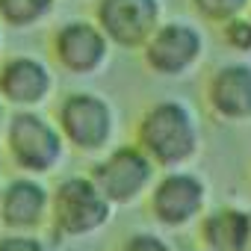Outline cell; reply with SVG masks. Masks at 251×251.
I'll use <instances>...</instances> for the list:
<instances>
[{
  "label": "cell",
  "instance_id": "cell-17",
  "mask_svg": "<svg viewBox=\"0 0 251 251\" xmlns=\"http://www.w3.org/2000/svg\"><path fill=\"white\" fill-rule=\"evenodd\" d=\"M118 251H175V245L166 236H160V233L139 230V233H130L127 239H124Z\"/></svg>",
  "mask_w": 251,
  "mask_h": 251
},
{
  "label": "cell",
  "instance_id": "cell-14",
  "mask_svg": "<svg viewBox=\"0 0 251 251\" xmlns=\"http://www.w3.org/2000/svg\"><path fill=\"white\" fill-rule=\"evenodd\" d=\"M56 0H0V21L15 30L42 24L53 12Z\"/></svg>",
  "mask_w": 251,
  "mask_h": 251
},
{
  "label": "cell",
  "instance_id": "cell-12",
  "mask_svg": "<svg viewBox=\"0 0 251 251\" xmlns=\"http://www.w3.org/2000/svg\"><path fill=\"white\" fill-rule=\"evenodd\" d=\"M53 92L50 68L36 56H12L0 68V98L18 109L45 103Z\"/></svg>",
  "mask_w": 251,
  "mask_h": 251
},
{
  "label": "cell",
  "instance_id": "cell-13",
  "mask_svg": "<svg viewBox=\"0 0 251 251\" xmlns=\"http://www.w3.org/2000/svg\"><path fill=\"white\" fill-rule=\"evenodd\" d=\"M198 222H201L204 251H245L248 210H242V207H213Z\"/></svg>",
  "mask_w": 251,
  "mask_h": 251
},
{
  "label": "cell",
  "instance_id": "cell-22",
  "mask_svg": "<svg viewBox=\"0 0 251 251\" xmlns=\"http://www.w3.org/2000/svg\"><path fill=\"white\" fill-rule=\"evenodd\" d=\"M201 251H204V248H201Z\"/></svg>",
  "mask_w": 251,
  "mask_h": 251
},
{
  "label": "cell",
  "instance_id": "cell-3",
  "mask_svg": "<svg viewBox=\"0 0 251 251\" xmlns=\"http://www.w3.org/2000/svg\"><path fill=\"white\" fill-rule=\"evenodd\" d=\"M112 204L100 195V189L92 183V177L71 175L59 180V186L50 192V222L59 236H92L112 219Z\"/></svg>",
  "mask_w": 251,
  "mask_h": 251
},
{
  "label": "cell",
  "instance_id": "cell-19",
  "mask_svg": "<svg viewBox=\"0 0 251 251\" xmlns=\"http://www.w3.org/2000/svg\"><path fill=\"white\" fill-rule=\"evenodd\" d=\"M245 251H251V210H248V239H245Z\"/></svg>",
  "mask_w": 251,
  "mask_h": 251
},
{
  "label": "cell",
  "instance_id": "cell-7",
  "mask_svg": "<svg viewBox=\"0 0 251 251\" xmlns=\"http://www.w3.org/2000/svg\"><path fill=\"white\" fill-rule=\"evenodd\" d=\"M207 53V39L192 21H163L142 45L145 65L166 80L192 74Z\"/></svg>",
  "mask_w": 251,
  "mask_h": 251
},
{
  "label": "cell",
  "instance_id": "cell-9",
  "mask_svg": "<svg viewBox=\"0 0 251 251\" xmlns=\"http://www.w3.org/2000/svg\"><path fill=\"white\" fill-rule=\"evenodd\" d=\"M109 39L103 36V30L95 21H68L56 30L53 36V56L56 62L77 77H89L98 74L106 59H109Z\"/></svg>",
  "mask_w": 251,
  "mask_h": 251
},
{
  "label": "cell",
  "instance_id": "cell-4",
  "mask_svg": "<svg viewBox=\"0 0 251 251\" xmlns=\"http://www.w3.org/2000/svg\"><path fill=\"white\" fill-rule=\"evenodd\" d=\"M59 133L83 154H100L115 136V109L98 92H71L59 103Z\"/></svg>",
  "mask_w": 251,
  "mask_h": 251
},
{
  "label": "cell",
  "instance_id": "cell-11",
  "mask_svg": "<svg viewBox=\"0 0 251 251\" xmlns=\"http://www.w3.org/2000/svg\"><path fill=\"white\" fill-rule=\"evenodd\" d=\"M50 210V192L30 175L0 186V222L15 233H33L45 225Z\"/></svg>",
  "mask_w": 251,
  "mask_h": 251
},
{
  "label": "cell",
  "instance_id": "cell-1",
  "mask_svg": "<svg viewBox=\"0 0 251 251\" xmlns=\"http://www.w3.org/2000/svg\"><path fill=\"white\" fill-rule=\"evenodd\" d=\"M136 145L157 169H186L201 154V124L195 109L175 98L151 103L139 118Z\"/></svg>",
  "mask_w": 251,
  "mask_h": 251
},
{
  "label": "cell",
  "instance_id": "cell-6",
  "mask_svg": "<svg viewBox=\"0 0 251 251\" xmlns=\"http://www.w3.org/2000/svg\"><path fill=\"white\" fill-rule=\"evenodd\" d=\"M89 177L112 207H130L154 186L157 166L142 154L139 145H121L98 160Z\"/></svg>",
  "mask_w": 251,
  "mask_h": 251
},
{
  "label": "cell",
  "instance_id": "cell-10",
  "mask_svg": "<svg viewBox=\"0 0 251 251\" xmlns=\"http://www.w3.org/2000/svg\"><path fill=\"white\" fill-rule=\"evenodd\" d=\"M207 106L225 124H251V62H225L207 83Z\"/></svg>",
  "mask_w": 251,
  "mask_h": 251
},
{
  "label": "cell",
  "instance_id": "cell-15",
  "mask_svg": "<svg viewBox=\"0 0 251 251\" xmlns=\"http://www.w3.org/2000/svg\"><path fill=\"white\" fill-rule=\"evenodd\" d=\"M192 6L204 21L225 24V21H230L236 15L251 12V0H192Z\"/></svg>",
  "mask_w": 251,
  "mask_h": 251
},
{
  "label": "cell",
  "instance_id": "cell-8",
  "mask_svg": "<svg viewBox=\"0 0 251 251\" xmlns=\"http://www.w3.org/2000/svg\"><path fill=\"white\" fill-rule=\"evenodd\" d=\"M95 18L109 45L142 50L148 36L163 24V0H98Z\"/></svg>",
  "mask_w": 251,
  "mask_h": 251
},
{
  "label": "cell",
  "instance_id": "cell-18",
  "mask_svg": "<svg viewBox=\"0 0 251 251\" xmlns=\"http://www.w3.org/2000/svg\"><path fill=\"white\" fill-rule=\"evenodd\" d=\"M0 251H50L39 236L33 233H6V236H0Z\"/></svg>",
  "mask_w": 251,
  "mask_h": 251
},
{
  "label": "cell",
  "instance_id": "cell-21",
  "mask_svg": "<svg viewBox=\"0 0 251 251\" xmlns=\"http://www.w3.org/2000/svg\"><path fill=\"white\" fill-rule=\"evenodd\" d=\"M0 45H3V36H0Z\"/></svg>",
  "mask_w": 251,
  "mask_h": 251
},
{
  "label": "cell",
  "instance_id": "cell-20",
  "mask_svg": "<svg viewBox=\"0 0 251 251\" xmlns=\"http://www.w3.org/2000/svg\"><path fill=\"white\" fill-rule=\"evenodd\" d=\"M3 124H6V115H3V103H0V136H3Z\"/></svg>",
  "mask_w": 251,
  "mask_h": 251
},
{
  "label": "cell",
  "instance_id": "cell-16",
  "mask_svg": "<svg viewBox=\"0 0 251 251\" xmlns=\"http://www.w3.org/2000/svg\"><path fill=\"white\" fill-rule=\"evenodd\" d=\"M222 36H225V45H227L230 50L251 53V12L225 21V24H222Z\"/></svg>",
  "mask_w": 251,
  "mask_h": 251
},
{
  "label": "cell",
  "instance_id": "cell-5",
  "mask_svg": "<svg viewBox=\"0 0 251 251\" xmlns=\"http://www.w3.org/2000/svg\"><path fill=\"white\" fill-rule=\"evenodd\" d=\"M148 195L151 213L166 230H183L195 225L210 207V186L192 169H169L160 180H154Z\"/></svg>",
  "mask_w": 251,
  "mask_h": 251
},
{
  "label": "cell",
  "instance_id": "cell-2",
  "mask_svg": "<svg viewBox=\"0 0 251 251\" xmlns=\"http://www.w3.org/2000/svg\"><path fill=\"white\" fill-rule=\"evenodd\" d=\"M9 160L27 175H48L62 163L65 139L56 124H50L36 109H18L3 124Z\"/></svg>",
  "mask_w": 251,
  "mask_h": 251
}]
</instances>
